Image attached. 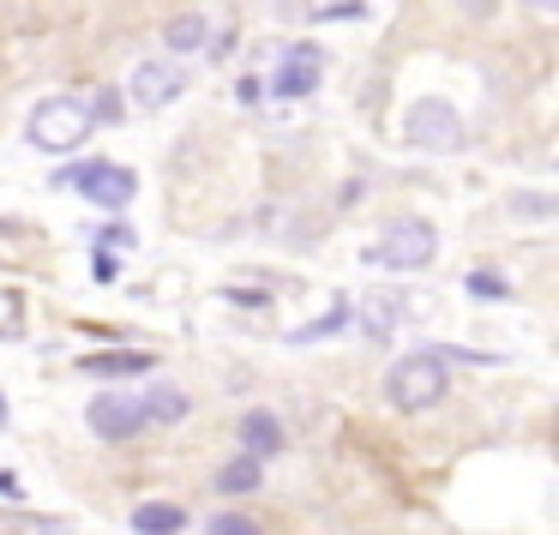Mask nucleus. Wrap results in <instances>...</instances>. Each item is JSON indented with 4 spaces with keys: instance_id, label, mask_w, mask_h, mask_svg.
I'll list each match as a JSON object with an SVG mask.
<instances>
[{
    "instance_id": "obj_1",
    "label": "nucleus",
    "mask_w": 559,
    "mask_h": 535,
    "mask_svg": "<svg viewBox=\"0 0 559 535\" xmlns=\"http://www.w3.org/2000/svg\"><path fill=\"white\" fill-rule=\"evenodd\" d=\"M451 397V367L433 355V343H415L409 355L385 367V403L397 415H427Z\"/></svg>"
},
{
    "instance_id": "obj_2",
    "label": "nucleus",
    "mask_w": 559,
    "mask_h": 535,
    "mask_svg": "<svg viewBox=\"0 0 559 535\" xmlns=\"http://www.w3.org/2000/svg\"><path fill=\"white\" fill-rule=\"evenodd\" d=\"M49 187H55V193H79L85 205H97V211H127V205L139 199V175L127 169V163L79 157V151L49 175Z\"/></svg>"
},
{
    "instance_id": "obj_3",
    "label": "nucleus",
    "mask_w": 559,
    "mask_h": 535,
    "mask_svg": "<svg viewBox=\"0 0 559 535\" xmlns=\"http://www.w3.org/2000/svg\"><path fill=\"white\" fill-rule=\"evenodd\" d=\"M91 133H97V127H91L85 103L67 97V91L37 97V103H31V115H25V139L43 151V157H73V151L85 145Z\"/></svg>"
},
{
    "instance_id": "obj_4",
    "label": "nucleus",
    "mask_w": 559,
    "mask_h": 535,
    "mask_svg": "<svg viewBox=\"0 0 559 535\" xmlns=\"http://www.w3.org/2000/svg\"><path fill=\"white\" fill-rule=\"evenodd\" d=\"M439 259V229L427 217H397V223H385V235L379 241H367L361 247V265L367 271H427Z\"/></svg>"
},
{
    "instance_id": "obj_5",
    "label": "nucleus",
    "mask_w": 559,
    "mask_h": 535,
    "mask_svg": "<svg viewBox=\"0 0 559 535\" xmlns=\"http://www.w3.org/2000/svg\"><path fill=\"white\" fill-rule=\"evenodd\" d=\"M463 115L457 103L445 97H415L409 109H403V145L409 151H427V157H451V151H463Z\"/></svg>"
},
{
    "instance_id": "obj_6",
    "label": "nucleus",
    "mask_w": 559,
    "mask_h": 535,
    "mask_svg": "<svg viewBox=\"0 0 559 535\" xmlns=\"http://www.w3.org/2000/svg\"><path fill=\"white\" fill-rule=\"evenodd\" d=\"M319 79H325V49H319L313 37H295L277 49V67H271L265 79V97L271 103H307L319 91Z\"/></svg>"
},
{
    "instance_id": "obj_7",
    "label": "nucleus",
    "mask_w": 559,
    "mask_h": 535,
    "mask_svg": "<svg viewBox=\"0 0 559 535\" xmlns=\"http://www.w3.org/2000/svg\"><path fill=\"white\" fill-rule=\"evenodd\" d=\"M85 427L91 439H103V445H127V439L145 433V409H139V391L127 385H103L97 397L85 403Z\"/></svg>"
},
{
    "instance_id": "obj_8",
    "label": "nucleus",
    "mask_w": 559,
    "mask_h": 535,
    "mask_svg": "<svg viewBox=\"0 0 559 535\" xmlns=\"http://www.w3.org/2000/svg\"><path fill=\"white\" fill-rule=\"evenodd\" d=\"M181 97H187V67L169 61V55L139 61L133 79H127V103H133V109H145V115L169 109V103H181Z\"/></svg>"
},
{
    "instance_id": "obj_9",
    "label": "nucleus",
    "mask_w": 559,
    "mask_h": 535,
    "mask_svg": "<svg viewBox=\"0 0 559 535\" xmlns=\"http://www.w3.org/2000/svg\"><path fill=\"white\" fill-rule=\"evenodd\" d=\"M349 307H355V331L373 337V343L397 337V331L409 325V295H403L397 283H379V289H367L361 301H349Z\"/></svg>"
},
{
    "instance_id": "obj_10",
    "label": "nucleus",
    "mask_w": 559,
    "mask_h": 535,
    "mask_svg": "<svg viewBox=\"0 0 559 535\" xmlns=\"http://www.w3.org/2000/svg\"><path fill=\"white\" fill-rule=\"evenodd\" d=\"M79 373L103 379V385H127V379H139V373H157V355L139 349V343H115V349L79 355Z\"/></svg>"
},
{
    "instance_id": "obj_11",
    "label": "nucleus",
    "mask_w": 559,
    "mask_h": 535,
    "mask_svg": "<svg viewBox=\"0 0 559 535\" xmlns=\"http://www.w3.org/2000/svg\"><path fill=\"white\" fill-rule=\"evenodd\" d=\"M235 439H241V451H247V457H259V463L283 457V445H289L277 409H247L241 421H235Z\"/></svg>"
},
{
    "instance_id": "obj_12",
    "label": "nucleus",
    "mask_w": 559,
    "mask_h": 535,
    "mask_svg": "<svg viewBox=\"0 0 559 535\" xmlns=\"http://www.w3.org/2000/svg\"><path fill=\"white\" fill-rule=\"evenodd\" d=\"M139 409H145V427H181L187 415H193V397H187L181 385H169V379H151V385L139 391Z\"/></svg>"
},
{
    "instance_id": "obj_13",
    "label": "nucleus",
    "mask_w": 559,
    "mask_h": 535,
    "mask_svg": "<svg viewBox=\"0 0 559 535\" xmlns=\"http://www.w3.org/2000/svg\"><path fill=\"white\" fill-rule=\"evenodd\" d=\"M187 523H193V511L175 506V499H139L127 530L133 535H187Z\"/></svg>"
},
{
    "instance_id": "obj_14",
    "label": "nucleus",
    "mask_w": 559,
    "mask_h": 535,
    "mask_svg": "<svg viewBox=\"0 0 559 535\" xmlns=\"http://www.w3.org/2000/svg\"><path fill=\"white\" fill-rule=\"evenodd\" d=\"M211 37V19L205 13H175L169 25H163V55L169 61H187V55H199Z\"/></svg>"
},
{
    "instance_id": "obj_15",
    "label": "nucleus",
    "mask_w": 559,
    "mask_h": 535,
    "mask_svg": "<svg viewBox=\"0 0 559 535\" xmlns=\"http://www.w3.org/2000/svg\"><path fill=\"white\" fill-rule=\"evenodd\" d=\"M349 325H355V307H349V295H337L325 319H307V325H295L283 343H289V349H307V343H331V337H343Z\"/></svg>"
},
{
    "instance_id": "obj_16",
    "label": "nucleus",
    "mask_w": 559,
    "mask_h": 535,
    "mask_svg": "<svg viewBox=\"0 0 559 535\" xmlns=\"http://www.w3.org/2000/svg\"><path fill=\"white\" fill-rule=\"evenodd\" d=\"M211 482H217V494H223V499H247V494H259V487H265V463L247 457V451H235V457L223 463V469L211 475Z\"/></svg>"
},
{
    "instance_id": "obj_17",
    "label": "nucleus",
    "mask_w": 559,
    "mask_h": 535,
    "mask_svg": "<svg viewBox=\"0 0 559 535\" xmlns=\"http://www.w3.org/2000/svg\"><path fill=\"white\" fill-rule=\"evenodd\" d=\"M79 103H85L91 127H121V121H127V97H121V85H91V97H79Z\"/></svg>"
},
{
    "instance_id": "obj_18",
    "label": "nucleus",
    "mask_w": 559,
    "mask_h": 535,
    "mask_svg": "<svg viewBox=\"0 0 559 535\" xmlns=\"http://www.w3.org/2000/svg\"><path fill=\"white\" fill-rule=\"evenodd\" d=\"M91 247H109V253H133L139 235H133V223H127L121 211H109V223H91Z\"/></svg>"
},
{
    "instance_id": "obj_19",
    "label": "nucleus",
    "mask_w": 559,
    "mask_h": 535,
    "mask_svg": "<svg viewBox=\"0 0 559 535\" xmlns=\"http://www.w3.org/2000/svg\"><path fill=\"white\" fill-rule=\"evenodd\" d=\"M506 211H511V217H523V223H554L559 217V199L554 193H511Z\"/></svg>"
},
{
    "instance_id": "obj_20",
    "label": "nucleus",
    "mask_w": 559,
    "mask_h": 535,
    "mask_svg": "<svg viewBox=\"0 0 559 535\" xmlns=\"http://www.w3.org/2000/svg\"><path fill=\"white\" fill-rule=\"evenodd\" d=\"M463 295H475V301H511V277H499V271H469L463 277Z\"/></svg>"
},
{
    "instance_id": "obj_21",
    "label": "nucleus",
    "mask_w": 559,
    "mask_h": 535,
    "mask_svg": "<svg viewBox=\"0 0 559 535\" xmlns=\"http://www.w3.org/2000/svg\"><path fill=\"white\" fill-rule=\"evenodd\" d=\"M433 355L445 367H499L506 355H493V349H469V343H433Z\"/></svg>"
},
{
    "instance_id": "obj_22",
    "label": "nucleus",
    "mask_w": 559,
    "mask_h": 535,
    "mask_svg": "<svg viewBox=\"0 0 559 535\" xmlns=\"http://www.w3.org/2000/svg\"><path fill=\"white\" fill-rule=\"evenodd\" d=\"M205 535H265V523L247 518V511H217V518L205 523Z\"/></svg>"
},
{
    "instance_id": "obj_23",
    "label": "nucleus",
    "mask_w": 559,
    "mask_h": 535,
    "mask_svg": "<svg viewBox=\"0 0 559 535\" xmlns=\"http://www.w3.org/2000/svg\"><path fill=\"white\" fill-rule=\"evenodd\" d=\"M319 25H349V19H367V0H331V7H319Z\"/></svg>"
},
{
    "instance_id": "obj_24",
    "label": "nucleus",
    "mask_w": 559,
    "mask_h": 535,
    "mask_svg": "<svg viewBox=\"0 0 559 535\" xmlns=\"http://www.w3.org/2000/svg\"><path fill=\"white\" fill-rule=\"evenodd\" d=\"M235 49H241V31H211V37H205V49H199V55H211V61H235Z\"/></svg>"
},
{
    "instance_id": "obj_25",
    "label": "nucleus",
    "mask_w": 559,
    "mask_h": 535,
    "mask_svg": "<svg viewBox=\"0 0 559 535\" xmlns=\"http://www.w3.org/2000/svg\"><path fill=\"white\" fill-rule=\"evenodd\" d=\"M91 277H97V283H115V277H121V253H109V247H91Z\"/></svg>"
},
{
    "instance_id": "obj_26",
    "label": "nucleus",
    "mask_w": 559,
    "mask_h": 535,
    "mask_svg": "<svg viewBox=\"0 0 559 535\" xmlns=\"http://www.w3.org/2000/svg\"><path fill=\"white\" fill-rule=\"evenodd\" d=\"M235 103H241V109H259V103H265V79L241 73V79H235Z\"/></svg>"
},
{
    "instance_id": "obj_27",
    "label": "nucleus",
    "mask_w": 559,
    "mask_h": 535,
    "mask_svg": "<svg viewBox=\"0 0 559 535\" xmlns=\"http://www.w3.org/2000/svg\"><path fill=\"white\" fill-rule=\"evenodd\" d=\"M223 301H235V307H271V289H223Z\"/></svg>"
},
{
    "instance_id": "obj_28",
    "label": "nucleus",
    "mask_w": 559,
    "mask_h": 535,
    "mask_svg": "<svg viewBox=\"0 0 559 535\" xmlns=\"http://www.w3.org/2000/svg\"><path fill=\"white\" fill-rule=\"evenodd\" d=\"M457 7H463L469 19H493V7H499V0H457Z\"/></svg>"
},
{
    "instance_id": "obj_29",
    "label": "nucleus",
    "mask_w": 559,
    "mask_h": 535,
    "mask_svg": "<svg viewBox=\"0 0 559 535\" xmlns=\"http://www.w3.org/2000/svg\"><path fill=\"white\" fill-rule=\"evenodd\" d=\"M0 494H7V499H19V494H25V482H19V469H0Z\"/></svg>"
},
{
    "instance_id": "obj_30",
    "label": "nucleus",
    "mask_w": 559,
    "mask_h": 535,
    "mask_svg": "<svg viewBox=\"0 0 559 535\" xmlns=\"http://www.w3.org/2000/svg\"><path fill=\"white\" fill-rule=\"evenodd\" d=\"M523 7H535V13H559V0H523Z\"/></svg>"
},
{
    "instance_id": "obj_31",
    "label": "nucleus",
    "mask_w": 559,
    "mask_h": 535,
    "mask_svg": "<svg viewBox=\"0 0 559 535\" xmlns=\"http://www.w3.org/2000/svg\"><path fill=\"white\" fill-rule=\"evenodd\" d=\"M0 427H13V409H7V391H0Z\"/></svg>"
},
{
    "instance_id": "obj_32",
    "label": "nucleus",
    "mask_w": 559,
    "mask_h": 535,
    "mask_svg": "<svg viewBox=\"0 0 559 535\" xmlns=\"http://www.w3.org/2000/svg\"><path fill=\"white\" fill-rule=\"evenodd\" d=\"M0 235H19V223H13V217H0Z\"/></svg>"
}]
</instances>
